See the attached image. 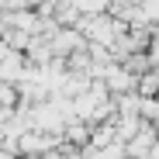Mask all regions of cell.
I'll return each mask as SVG.
<instances>
[{
    "label": "cell",
    "instance_id": "7a4b0ae2",
    "mask_svg": "<svg viewBox=\"0 0 159 159\" xmlns=\"http://www.w3.org/2000/svg\"><path fill=\"white\" fill-rule=\"evenodd\" d=\"M107 4H121V0H107Z\"/></svg>",
    "mask_w": 159,
    "mask_h": 159
},
{
    "label": "cell",
    "instance_id": "6da1fadb",
    "mask_svg": "<svg viewBox=\"0 0 159 159\" xmlns=\"http://www.w3.org/2000/svg\"><path fill=\"white\" fill-rule=\"evenodd\" d=\"M83 28H87V35H90L97 45H111V42L121 35V24H118V21H107L104 14H100V17H87Z\"/></svg>",
    "mask_w": 159,
    "mask_h": 159
}]
</instances>
